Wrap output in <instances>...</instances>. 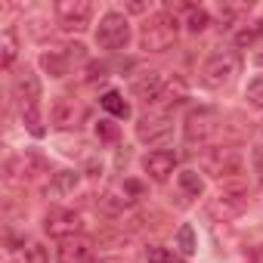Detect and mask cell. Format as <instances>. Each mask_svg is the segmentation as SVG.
<instances>
[{
	"mask_svg": "<svg viewBox=\"0 0 263 263\" xmlns=\"http://www.w3.org/2000/svg\"><path fill=\"white\" fill-rule=\"evenodd\" d=\"M81 226H84L81 214L62 211V208H59V211H50L47 220H44V229H47V235H53V238H71V235L81 232Z\"/></svg>",
	"mask_w": 263,
	"mask_h": 263,
	"instance_id": "cell-10",
	"label": "cell"
},
{
	"mask_svg": "<svg viewBox=\"0 0 263 263\" xmlns=\"http://www.w3.org/2000/svg\"><path fill=\"white\" fill-rule=\"evenodd\" d=\"M41 65H44L53 78H62V74L68 71V59L59 56V53H44V56H41Z\"/></svg>",
	"mask_w": 263,
	"mask_h": 263,
	"instance_id": "cell-19",
	"label": "cell"
},
{
	"mask_svg": "<svg viewBox=\"0 0 263 263\" xmlns=\"http://www.w3.org/2000/svg\"><path fill=\"white\" fill-rule=\"evenodd\" d=\"M257 62H260V65H263V53H260V56H257Z\"/></svg>",
	"mask_w": 263,
	"mask_h": 263,
	"instance_id": "cell-32",
	"label": "cell"
},
{
	"mask_svg": "<svg viewBox=\"0 0 263 263\" xmlns=\"http://www.w3.org/2000/svg\"><path fill=\"white\" fill-rule=\"evenodd\" d=\"M56 16H59L65 31H84L90 25L93 7L87 4V0H59V4H56Z\"/></svg>",
	"mask_w": 263,
	"mask_h": 263,
	"instance_id": "cell-8",
	"label": "cell"
},
{
	"mask_svg": "<svg viewBox=\"0 0 263 263\" xmlns=\"http://www.w3.org/2000/svg\"><path fill=\"white\" fill-rule=\"evenodd\" d=\"M99 263H121V260H115V257H105V260H99Z\"/></svg>",
	"mask_w": 263,
	"mask_h": 263,
	"instance_id": "cell-31",
	"label": "cell"
},
{
	"mask_svg": "<svg viewBox=\"0 0 263 263\" xmlns=\"http://www.w3.org/2000/svg\"><path fill=\"white\" fill-rule=\"evenodd\" d=\"M99 102H102V108H105L108 115H115V118H127V115H130V105L124 102V96H121L118 90H108Z\"/></svg>",
	"mask_w": 263,
	"mask_h": 263,
	"instance_id": "cell-17",
	"label": "cell"
},
{
	"mask_svg": "<svg viewBox=\"0 0 263 263\" xmlns=\"http://www.w3.org/2000/svg\"><path fill=\"white\" fill-rule=\"evenodd\" d=\"M180 186H183L192 198H198V195L204 192V183H201V177H198L195 171H183V174H180Z\"/></svg>",
	"mask_w": 263,
	"mask_h": 263,
	"instance_id": "cell-20",
	"label": "cell"
},
{
	"mask_svg": "<svg viewBox=\"0 0 263 263\" xmlns=\"http://www.w3.org/2000/svg\"><path fill=\"white\" fill-rule=\"evenodd\" d=\"M235 74H238V56H235V53H217V56H211V59L204 62V68H201V78H204L208 87H223V84H229Z\"/></svg>",
	"mask_w": 263,
	"mask_h": 263,
	"instance_id": "cell-6",
	"label": "cell"
},
{
	"mask_svg": "<svg viewBox=\"0 0 263 263\" xmlns=\"http://www.w3.org/2000/svg\"><path fill=\"white\" fill-rule=\"evenodd\" d=\"M171 134H174V124H171V118H167L164 111H149V115H143L140 124H137V140H140V143H149V146L167 143Z\"/></svg>",
	"mask_w": 263,
	"mask_h": 263,
	"instance_id": "cell-5",
	"label": "cell"
},
{
	"mask_svg": "<svg viewBox=\"0 0 263 263\" xmlns=\"http://www.w3.org/2000/svg\"><path fill=\"white\" fill-rule=\"evenodd\" d=\"M25 263H50V254L44 245H28L25 248Z\"/></svg>",
	"mask_w": 263,
	"mask_h": 263,
	"instance_id": "cell-25",
	"label": "cell"
},
{
	"mask_svg": "<svg viewBox=\"0 0 263 263\" xmlns=\"http://www.w3.org/2000/svg\"><path fill=\"white\" fill-rule=\"evenodd\" d=\"M50 121H53V127H59V130H71V127H78V121H81V108H78V102L68 99V96H56L53 105H50Z\"/></svg>",
	"mask_w": 263,
	"mask_h": 263,
	"instance_id": "cell-12",
	"label": "cell"
},
{
	"mask_svg": "<svg viewBox=\"0 0 263 263\" xmlns=\"http://www.w3.org/2000/svg\"><path fill=\"white\" fill-rule=\"evenodd\" d=\"M177 251H180L183 257H192V254H195V229H192L189 223L177 229Z\"/></svg>",
	"mask_w": 263,
	"mask_h": 263,
	"instance_id": "cell-18",
	"label": "cell"
},
{
	"mask_svg": "<svg viewBox=\"0 0 263 263\" xmlns=\"http://www.w3.org/2000/svg\"><path fill=\"white\" fill-rule=\"evenodd\" d=\"M217 134V115L211 108H192L183 124V137L189 146H208V140Z\"/></svg>",
	"mask_w": 263,
	"mask_h": 263,
	"instance_id": "cell-4",
	"label": "cell"
},
{
	"mask_svg": "<svg viewBox=\"0 0 263 263\" xmlns=\"http://www.w3.org/2000/svg\"><path fill=\"white\" fill-rule=\"evenodd\" d=\"M16 99H19V108H22V121L28 124V130L34 137H44V127H41V115H37V99H41V84L31 71L19 74L16 81Z\"/></svg>",
	"mask_w": 263,
	"mask_h": 263,
	"instance_id": "cell-2",
	"label": "cell"
},
{
	"mask_svg": "<svg viewBox=\"0 0 263 263\" xmlns=\"http://www.w3.org/2000/svg\"><path fill=\"white\" fill-rule=\"evenodd\" d=\"M16 59V44H13V34H4V68H10Z\"/></svg>",
	"mask_w": 263,
	"mask_h": 263,
	"instance_id": "cell-28",
	"label": "cell"
},
{
	"mask_svg": "<svg viewBox=\"0 0 263 263\" xmlns=\"http://www.w3.org/2000/svg\"><path fill=\"white\" fill-rule=\"evenodd\" d=\"M186 99V84L177 78V81H171V84H164V90H161V96L155 99L158 105H164V108H171V105H180Z\"/></svg>",
	"mask_w": 263,
	"mask_h": 263,
	"instance_id": "cell-16",
	"label": "cell"
},
{
	"mask_svg": "<svg viewBox=\"0 0 263 263\" xmlns=\"http://www.w3.org/2000/svg\"><path fill=\"white\" fill-rule=\"evenodd\" d=\"M260 34H263V25L241 28V31L235 34V44H238V47H251V44H257V41H260Z\"/></svg>",
	"mask_w": 263,
	"mask_h": 263,
	"instance_id": "cell-23",
	"label": "cell"
},
{
	"mask_svg": "<svg viewBox=\"0 0 263 263\" xmlns=\"http://www.w3.org/2000/svg\"><path fill=\"white\" fill-rule=\"evenodd\" d=\"M146 260H149V263H186L183 257L171 254L167 248H146Z\"/></svg>",
	"mask_w": 263,
	"mask_h": 263,
	"instance_id": "cell-22",
	"label": "cell"
},
{
	"mask_svg": "<svg viewBox=\"0 0 263 263\" xmlns=\"http://www.w3.org/2000/svg\"><path fill=\"white\" fill-rule=\"evenodd\" d=\"M211 22V16L204 10H189V31H204Z\"/></svg>",
	"mask_w": 263,
	"mask_h": 263,
	"instance_id": "cell-26",
	"label": "cell"
},
{
	"mask_svg": "<svg viewBox=\"0 0 263 263\" xmlns=\"http://www.w3.org/2000/svg\"><path fill=\"white\" fill-rule=\"evenodd\" d=\"M96 137L111 143V140H118V127H115L111 121H99V124H96Z\"/></svg>",
	"mask_w": 263,
	"mask_h": 263,
	"instance_id": "cell-27",
	"label": "cell"
},
{
	"mask_svg": "<svg viewBox=\"0 0 263 263\" xmlns=\"http://www.w3.org/2000/svg\"><path fill=\"white\" fill-rule=\"evenodd\" d=\"M248 257H251V263H263V238L257 245H248Z\"/></svg>",
	"mask_w": 263,
	"mask_h": 263,
	"instance_id": "cell-29",
	"label": "cell"
},
{
	"mask_svg": "<svg viewBox=\"0 0 263 263\" xmlns=\"http://www.w3.org/2000/svg\"><path fill=\"white\" fill-rule=\"evenodd\" d=\"M130 41V22L121 13H105L96 28V44L102 50H124Z\"/></svg>",
	"mask_w": 263,
	"mask_h": 263,
	"instance_id": "cell-3",
	"label": "cell"
},
{
	"mask_svg": "<svg viewBox=\"0 0 263 263\" xmlns=\"http://www.w3.org/2000/svg\"><path fill=\"white\" fill-rule=\"evenodd\" d=\"M245 208H248V189H245V186H223L220 195L208 204V211H211L214 217H223V220L238 217Z\"/></svg>",
	"mask_w": 263,
	"mask_h": 263,
	"instance_id": "cell-7",
	"label": "cell"
},
{
	"mask_svg": "<svg viewBox=\"0 0 263 263\" xmlns=\"http://www.w3.org/2000/svg\"><path fill=\"white\" fill-rule=\"evenodd\" d=\"M56 254H59L62 263H87L93 257V241L84 238V235H71V238H62Z\"/></svg>",
	"mask_w": 263,
	"mask_h": 263,
	"instance_id": "cell-13",
	"label": "cell"
},
{
	"mask_svg": "<svg viewBox=\"0 0 263 263\" xmlns=\"http://www.w3.org/2000/svg\"><path fill=\"white\" fill-rule=\"evenodd\" d=\"M201 167L214 177H235L241 171V158H238L235 149H211L201 158Z\"/></svg>",
	"mask_w": 263,
	"mask_h": 263,
	"instance_id": "cell-9",
	"label": "cell"
},
{
	"mask_svg": "<svg viewBox=\"0 0 263 263\" xmlns=\"http://www.w3.org/2000/svg\"><path fill=\"white\" fill-rule=\"evenodd\" d=\"M130 90H134V96H140L146 102H155L161 96V90H164V78L158 71H146L143 78L134 81V87H130Z\"/></svg>",
	"mask_w": 263,
	"mask_h": 263,
	"instance_id": "cell-14",
	"label": "cell"
},
{
	"mask_svg": "<svg viewBox=\"0 0 263 263\" xmlns=\"http://www.w3.org/2000/svg\"><path fill=\"white\" fill-rule=\"evenodd\" d=\"M245 96H248V102H251L254 108H263V74H257L254 81H248Z\"/></svg>",
	"mask_w": 263,
	"mask_h": 263,
	"instance_id": "cell-21",
	"label": "cell"
},
{
	"mask_svg": "<svg viewBox=\"0 0 263 263\" xmlns=\"http://www.w3.org/2000/svg\"><path fill=\"white\" fill-rule=\"evenodd\" d=\"M99 204H102V211L118 214V211H124V208H127V198H118L115 192H108V195H102V198H99Z\"/></svg>",
	"mask_w": 263,
	"mask_h": 263,
	"instance_id": "cell-24",
	"label": "cell"
},
{
	"mask_svg": "<svg viewBox=\"0 0 263 263\" xmlns=\"http://www.w3.org/2000/svg\"><path fill=\"white\" fill-rule=\"evenodd\" d=\"M177 31H180V22L174 16H167V13H158L143 25L140 47L149 50V53H164V50H171L177 44Z\"/></svg>",
	"mask_w": 263,
	"mask_h": 263,
	"instance_id": "cell-1",
	"label": "cell"
},
{
	"mask_svg": "<svg viewBox=\"0 0 263 263\" xmlns=\"http://www.w3.org/2000/svg\"><path fill=\"white\" fill-rule=\"evenodd\" d=\"M90 81H96V78H105V65H90Z\"/></svg>",
	"mask_w": 263,
	"mask_h": 263,
	"instance_id": "cell-30",
	"label": "cell"
},
{
	"mask_svg": "<svg viewBox=\"0 0 263 263\" xmlns=\"http://www.w3.org/2000/svg\"><path fill=\"white\" fill-rule=\"evenodd\" d=\"M174 167H177V152H171V149H155V152H149L143 158V171L155 183H167V177L174 174Z\"/></svg>",
	"mask_w": 263,
	"mask_h": 263,
	"instance_id": "cell-11",
	"label": "cell"
},
{
	"mask_svg": "<svg viewBox=\"0 0 263 263\" xmlns=\"http://www.w3.org/2000/svg\"><path fill=\"white\" fill-rule=\"evenodd\" d=\"M260 137H263V124H260Z\"/></svg>",
	"mask_w": 263,
	"mask_h": 263,
	"instance_id": "cell-33",
	"label": "cell"
},
{
	"mask_svg": "<svg viewBox=\"0 0 263 263\" xmlns=\"http://www.w3.org/2000/svg\"><path fill=\"white\" fill-rule=\"evenodd\" d=\"M78 171H59L53 174V183H50V195H68L78 189Z\"/></svg>",
	"mask_w": 263,
	"mask_h": 263,
	"instance_id": "cell-15",
	"label": "cell"
}]
</instances>
